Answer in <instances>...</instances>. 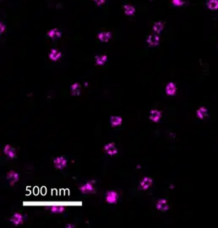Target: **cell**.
<instances>
[{
    "mask_svg": "<svg viewBox=\"0 0 218 228\" xmlns=\"http://www.w3.org/2000/svg\"><path fill=\"white\" fill-rule=\"evenodd\" d=\"M119 199L118 194L115 191H108L106 195V201L109 204H115Z\"/></svg>",
    "mask_w": 218,
    "mask_h": 228,
    "instance_id": "obj_1",
    "label": "cell"
},
{
    "mask_svg": "<svg viewBox=\"0 0 218 228\" xmlns=\"http://www.w3.org/2000/svg\"><path fill=\"white\" fill-rule=\"evenodd\" d=\"M19 174L17 172H14V171H13V170H11V171H10V172L7 173V179L10 181V184L11 186H13L14 184L19 180Z\"/></svg>",
    "mask_w": 218,
    "mask_h": 228,
    "instance_id": "obj_2",
    "label": "cell"
},
{
    "mask_svg": "<svg viewBox=\"0 0 218 228\" xmlns=\"http://www.w3.org/2000/svg\"><path fill=\"white\" fill-rule=\"evenodd\" d=\"M53 163L57 169H62L66 167L67 160L63 157H57L53 160Z\"/></svg>",
    "mask_w": 218,
    "mask_h": 228,
    "instance_id": "obj_3",
    "label": "cell"
},
{
    "mask_svg": "<svg viewBox=\"0 0 218 228\" xmlns=\"http://www.w3.org/2000/svg\"><path fill=\"white\" fill-rule=\"evenodd\" d=\"M104 151L108 155H115L118 153V149L113 142H110L104 146Z\"/></svg>",
    "mask_w": 218,
    "mask_h": 228,
    "instance_id": "obj_4",
    "label": "cell"
},
{
    "mask_svg": "<svg viewBox=\"0 0 218 228\" xmlns=\"http://www.w3.org/2000/svg\"><path fill=\"white\" fill-rule=\"evenodd\" d=\"M152 179L151 178L146 177L143 178L141 181L140 182V188L143 190H146L152 185Z\"/></svg>",
    "mask_w": 218,
    "mask_h": 228,
    "instance_id": "obj_5",
    "label": "cell"
},
{
    "mask_svg": "<svg viewBox=\"0 0 218 228\" xmlns=\"http://www.w3.org/2000/svg\"><path fill=\"white\" fill-rule=\"evenodd\" d=\"M4 152L6 156H8L10 158L14 159L16 158V152H15V150L14 148H13L10 145H6L4 147Z\"/></svg>",
    "mask_w": 218,
    "mask_h": 228,
    "instance_id": "obj_6",
    "label": "cell"
},
{
    "mask_svg": "<svg viewBox=\"0 0 218 228\" xmlns=\"http://www.w3.org/2000/svg\"><path fill=\"white\" fill-rule=\"evenodd\" d=\"M147 42L149 45H151L152 47L157 46L160 42V38L157 35H151L147 38Z\"/></svg>",
    "mask_w": 218,
    "mask_h": 228,
    "instance_id": "obj_7",
    "label": "cell"
},
{
    "mask_svg": "<svg viewBox=\"0 0 218 228\" xmlns=\"http://www.w3.org/2000/svg\"><path fill=\"white\" fill-rule=\"evenodd\" d=\"M80 191L82 194H89V193H93L95 190L90 183H86L83 186L80 187Z\"/></svg>",
    "mask_w": 218,
    "mask_h": 228,
    "instance_id": "obj_8",
    "label": "cell"
},
{
    "mask_svg": "<svg viewBox=\"0 0 218 228\" xmlns=\"http://www.w3.org/2000/svg\"><path fill=\"white\" fill-rule=\"evenodd\" d=\"M157 208L163 212L166 211L168 209V204H167L166 200L164 199H161V200H158L157 203Z\"/></svg>",
    "mask_w": 218,
    "mask_h": 228,
    "instance_id": "obj_9",
    "label": "cell"
},
{
    "mask_svg": "<svg viewBox=\"0 0 218 228\" xmlns=\"http://www.w3.org/2000/svg\"><path fill=\"white\" fill-rule=\"evenodd\" d=\"M10 221L14 224V226H19V224H21L23 222V215L21 214H19V213H16V214H14L11 217Z\"/></svg>",
    "mask_w": 218,
    "mask_h": 228,
    "instance_id": "obj_10",
    "label": "cell"
},
{
    "mask_svg": "<svg viewBox=\"0 0 218 228\" xmlns=\"http://www.w3.org/2000/svg\"><path fill=\"white\" fill-rule=\"evenodd\" d=\"M161 113L160 111H158L157 110H153L151 111V115H150V119L153 121L154 122H158L159 120L161 119Z\"/></svg>",
    "mask_w": 218,
    "mask_h": 228,
    "instance_id": "obj_11",
    "label": "cell"
},
{
    "mask_svg": "<svg viewBox=\"0 0 218 228\" xmlns=\"http://www.w3.org/2000/svg\"><path fill=\"white\" fill-rule=\"evenodd\" d=\"M123 122V119L120 116H112L110 118V123L113 127L120 126Z\"/></svg>",
    "mask_w": 218,
    "mask_h": 228,
    "instance_id": "obj_12",
    "label": "cell"
},
{
    "mask_svg": "<svg viewBox=\"0 0 218 228\" xmlns=\"http://www.w3.org/2000/svg\"><path fill=\"white\" fill-rule=\"evenodd\" d=\"M62 56V53L60 51H57L55 49H52L51 51L49 52V58L52 61H57Z\"/></svg>",
    "mask_w": 218,
    "mask_h": 228,
    "instance_id": "obj_13",
    "label": "cell"
},
{
    "mask_svg": "<svg viewBox=\"0 0 218 228\" xmlns=\"http://www.w3.org/2000/svg\"><path fill=\"white\" fill-rule=\"evenodd\" d=\"M112 37V34L110 32H101L98 35V39H99L102 42H108Z\"/></svg>",
    "mask_w": 218,
    "mask_h": 228,
    "instance_id": "obj_14",
    "label": "cell"
},
{
    "mask_svg": "<svg viewBox=\"0 0 218 228\" xmlns=\"http://www.w3.org/2000/svg\"><path fill=\"white\" fill-rule=\"evenodd\" d=\"M177 91V87L173 83H169L166 87V93L168 95H174Z\"/></svg>",
    "mask_w": 218,
    "mask_h": 228,
    "instance_id": "obj_15",
    "label": "cell"
},
{
    "mask_svg": "<svg viewBox=\"0 0 218 228\" xmlns=\"http://www.w3.org/2000/svg\"><path fill=\"white\" fill-rule=\"evenodd\" d=\"M206 6L211 10H218V0H208L206 2Z\"/></svg>",
    "mask_w": 218,
    "mask_h": 228,
    "instance_id": "obj_16",
    "label": "cell"
},
{
    "mask_svg": "<svg viewBox=\"0 0 218 228\" xmlns=\"http://www.w3.org/2000/svg\"><path fill=\"white\" fill-rule=\"evenodd\" d=\"M108 60V56L106 55H101V56H96V65H103Z\"/></svg>",
    "mask_w": 218,
    "mask_h": 228,
    "instance_id": "obj_17",
    "label": "cell"
},
{
    "mask_svg": "<svg viewBox=\"0 0 218 228\" xmlns=\"http://www.w3.org/2000/svg\"><path fill=\"white\" fill-rule=\"evenodd\" d=\"M197 115H198L199 119H204L208 115V111L205 108H199V110H197Z\"/></svg>",
    "mask_w": 218,
    "mask_h": 228,
    "instance_id": "obj_18",
    "label": "cell"
},
{
    "mask_svg": "<svg viewBox=\"0 0 218 228\" xmlns=\"http://www.w3.org/2000/svg\"><path fill=\"white\" fill-rule=\"evenodd\" d=\"M65 210V207L63 205H52L51 206V211L53 213H62Z\"/></svg>",
    "mask_w": 218,
    "mask_h": 228,
    "instance_id": "obj_19",
    "label": "cell"
},
{
    "mask_svg": "<svg viewBox=\"0 0 218 228\" xmlns=\"http://www.w3.org/2000/svg\"><path fill=\"white\" fill-rule=\"evenodd\" d=\"M48 35L49 37L52 38V39L58 38L61 36V33L59 32L57 29H52V30H51L48 33Z\"/></svg>",
    "mask_w": 218,
    "mask_h": 228,
    "instance_id": "obj_20",
    "label": "cell"
},
{
    "mask_svg": "<svg viewBox=\"0 0 218 228\" xmlns=\"http://www.w3.org/2000/svg\"><path fill=\"white\" fill-rule=\"evenodd\" d=\"M81 92V85L79 84H74L71 86V93L73 95H79Z\"/></svg>",
    "mask_w": 218,
    "mask_h": 228,
    "instance_id": "obj_21",
    "label": "cell"
},
{
    "mask_svg": "<svg viewBox=\"0 0 218 228\" xmlns=\"http://www.w3.org/2000/svg\"><path fill=\"white\" fill-rule=\"evenodd\" d=\"M123 9H124L125 14H128V15H132V14H134V12H135L134 8L133 6H131V5H125V6L123 7Z\"/></svg>",
    "mask_w": 218,
    "mask_h": 228,
    "instance_id": "obj_22",
    "label": "cell"
},
{
    "mask_svg": "<svg viewBox=\"0 0 218 228\" xmlns=\"http://www.w3.org/2000/svg\"><path fill=\"white\" fill-rule=\"evenodd\" d=\"M163 27H164V24L161 22H157L155 23L154 26H153V30L156 33H160L163 30Z\"/></svg>",
    "mask_w": 218,
    "mask_h": 228,
    "instance_id": "obj_23",
    "label": "cell"
},
{
    "mask_svg": "<svg viewBox=\"0 0 218 228\" xmlns=\"http://www.w3.org/2000/svg\"><path fill=\"white\" fill-rule=\"evenodd\" d=\"M172 4L176 6H181V5L184 4V0H172Z\"/></svg>",
    "mask_w": 218,
    "mask_h": 228,
    "instance_id": "obj_24",
    "label": "cell"
},
{
    "mask_svg": "<svg viewBox=\"0 0 218 228\" xmlns=\"http://www.w3.org/2000/svg\"><path fill=\"white\" fill-rule=\"evenodd\" d=\"M94 1H95L96 3L98 5L102 4L105 2V0H94Z\"/></svg>",
    "mask_w": 218,
    "mask_h": 228,
    "instance_id": "obj_25",
    "label": "cell"
},
{
    "mask_svg": "<svg viewBox=\"0 0 218 228\" xmlns=\"http://www.w3.org/2000/svg\"><path fill=\"white\" fill-rule=\"evenodd\" d=\"M0 26H1V31H0V32L3 33V32H4V30H5L4 24H3L1 23V24H0Z\"/></svg>",
    "mask_w": 218,
    "mask_h": 228,
    "instance_id": "obj_26",
    "label": "cell"
},
{
    "mask_svg": "<svg viewBox=\"0 0 218 228\" xmlns=\"http://www.w3.org/2000/svg\"><path fill=\"white\" fill-rule=\"evenodd\" d=\"M66 227H67V228L75 227V226H74V225H71V224H70V225H69H69H66Z\"/></svg>",
    "mask_w": 218,
    "mask_h": 228,
    "instance_id": "obj_27",
    "label": "cell"
}]
</instances>
